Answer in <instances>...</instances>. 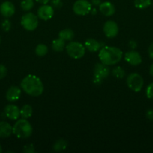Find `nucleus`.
<instances>
[{
	"label": "nucleus",
	"mask_w": 153,
	"mask_h": 153,
	"mask_svg": "<svg viewBox=\"0 0 153 153\" xmlns=\"http://www.w3.org/2000/svg\"><path fill=\"white\" fill-rule=\"evenodd\" d=\"M20 86L22 91L32 97H38L44 92V85L41 80L34 75H28L22 80Z\"/></svg>",
	"instance_id": "f257e3e1"
},
{
	"label": "nucleus",
	"mask_w": 153,
	"mask_h": 153,
	"mask_svg": "<svg viewBox=\"0 0 153 153\" xmlns=\"http://www.w3.org/2000/svg\"><path fill=\"white\" fill-rule=\"evenodd\" d=\"M99 59L100 62L107 66L114 65L121 61L123 52L120 49L114 46H104L99 51Z\"/></svg>",
	"instance_id": "f03ea898"
},
{
	"label": "nucleus",
	"mask_w": 153,
	"mask_h": 153,
	"mask_svg": "<svg viewBox=\"0 0 153 153\" xmlns=\"http://www.w3.org/2000/svg\"><path fill=\"white\" fill-rule=\"evenodd\" d=\"M32 126L26 119L18 120L13 126V134L20 139H26L32 134Z\"/></svg>",
	"instance_id": "7ed1b4c3"
},
{
	"label": "nucleus",
	"mask_w": 153,
	"mask_h": 153,
	"mask_svg": "<svg viewBox=\"0 0 153 153\" xmlns=\"http://www.w3.org/2000/svg\"><path fill=\"white\" fill-rule=\"evenodd\" d=\"M66 51L70 58L74 59H80L85 55L86 47L79 42L72 41L66 46Z\"/></svg>",
	"instance_id": "20e7f679"
},
{
	"label": "nucleus",
	"mask_w": 153,
	"mask_h": 153,
	"mask_svg": "<svg viewBox=\"0 0 153 153\" xmlns=\"http://www.w3.org/2000/svg\"><path fill=\"white\" fill-rule=\"evenodd\" d=\"M110 75V68L103 63H98L94 67V79L93 82L95 85H100L102 81Z\"/></svg>",
	"instance_id": "39448f33"
},
{
	"label": "nucleus",
	"mask_w": 153,
	"mask_h": 153,
	"mask_svg": "<svg viewBox=\"0 0 153 153\" xmlns=\"http://www.w3.org/2000/svg\"><path fill=\"white\" fill-rule=\"evenodd\" d=\"M127 85L130 90L134 92H139L143 87L144 81L142 76L136 73H130L127 77Z\"/></svg>",
	"instance_id": "423d86ee"
},
{
	"label": "nucleus",
	"mask_w": 153,
	"mask_h": 153,
	"mask_svg": "<svg viewBox=\"0 0 153 153\" xmlns=\"http://www.w3.org/2000/svg\"><path fill=\"white\" fill-rule=\"evenodd\" d=\"M21 25L27 31H34L38 25V19L33 13H27L21 18Z\"/></svg>",
	"instance_id": "0eeeda50"
},
{
	"label": "nucleus",
	"mask_w": 153,
	"mask_h": 153,
	"mask_svg": "<svg viewBox=\"0 0 153 153\" xmlns=\"http://www.w3.org/2000/svg\"><path fill=\"white\" fill-rule=\"evenodd\" d=\"M92 10V4L87 0H77L73 5V10L76 15L85 16L90 13Z\"/></svg>",
	"instance_id": "6e6552de"
},
{
	"label": "nucleus",
	"mask_w": 153,
	"mask_h": 153,
	"mask_svg": "<svg viewBox=\"0 0 153 153\" xmlns=\"http://www.w3.org/2000/svg\"><path fill=\"white\" fill-rule=\"evenodd\" d=\"M104 32L105 35L109 38L115 37L118 33V26L116 22L109 20L104 25Z\"/></svg>",
	"instance_id": "1a4fd4ad"
},
{
	"label": "nucleus",
	"mask_w": 153,
	"mask_h": 153,
	"mask_svg": "<svg viewBox=\"0 0 153 153\" xmlns=\"http://www.w3.org/2000/svg\"><path fill=\"white\" fill-rule=\"evenodd\" d=\"M54 14L53 7L48 4H43L38 10V17L43 20H48L52 17Z\"/></svg>",
	"instance_id": "9d476101"
},
{
	"label": "nucleus",
	"mask_w": 153,
	"mask_h": 153,
	"mask_svg": "<svg viewBox=\"0 0 153 153\" xmlns=\"http://www.w3.org/2000/svg\"><path fill=\"white\" fill-rule=\"evenodd\" d=\"M124 59L132 66H138L142 63V57L139 52L136 51H129L124 55Z\"/></svg>",
	"instance_id": "9b49d317"
},
{
	"label": "nucleus",
	"mask_w": 153,
	"mask_h": 153,
	"mask_svg": "<svg viewBox=\"0 0 153 153\" xmlns=\"http://www.w3.org/2000/svg\"><path fill=\"white\" fill-rule=\"evenodd\" d=\"M4 112L5 116L11 120H16L20 116V110L15 105H8L4 108Z\"/></svg>",
	"instance_id": "f8f14e48"
},
{
	"label": "nucleus",
	"mask_w": 153,
	"mask_h": 153,
	"mask_svg": "<svg viewBox=\"0 0 153 153\" xmlns=\"http://www.w3.org/2000/svg\"><path fill=\"white\" fill-rule=\"evenodd\" d=\"M0 13L3 16L6 18L10 17L15 13V7L10 1H4L0 5Z\"/></svg>",
	"instance_id": "ddd939ff"
},
{
	"label": "nucleus",
	"mask_w": 153,
	"mask_h": 153,
	"mask_svg": "<svg viewBox=\"0 0 153 153\" xmlns=\"http://www.w3.org/2000/svg\"><path fill=\"white\" fill-rule=\"evenodd\" d=\"M21 96V89L16 86H11L6 92V99L9 102H16Z\"/></svg>",
	"instance_id": "4468645a"
},
{
	"label": "nucleus",
	"mask_w": 153,
	"mask_h": 153,
	"mask_svg": "<svg viewBox=\"0 0 153 153\" xmlns=\"http://www.w3.org/2000/svg\"><path fill=\"white\" fill-rule=\"evenodd\" d=\"M99 10L101 12L102 14L106 16H112L116 11L115 6L110 1H104V2L100 3L99 5Z\"/></svg>",
	"instance_id": "2eb2a0df"
},
{
	"label": "nucleus",
	"mask_w": 153,
	"mask_h": 153,
	"mask_svg": "<svg viewBox=\"0 0 153 153\" xmlns=\"http://www.w3.org/2000/svg\"><path fill=\"white\" fill-rule=\"evenodd\" d=\"M13 133V127L7 122L1 121L0 122V137L6 138L11 135Z\"/></svg>",
	"instance_id": "dca6fc26"
},
{
	"label": "nucleus",
	"mask_w": 153,
	"mask_h": 153,
	"mask_svg": "<svg viewBox=\"0 0 153 153\" xmlns=\"http://www.w3.org/2000/svg\"><path fill=\"white\" fill-rule=\"evenodd\" d=\"M84 46H85L86 49H87L90 52H95L100 50V47H101V43L93 38H88L85 41Z\"/></svg>",
	"instance_id": "f3484780"
},
{
	"label": "nucleus",
	"mask_w": 153,
	"mask_h": 153,
	"mask_svg": "<svg viewBox=\"0 0 153 153\" xmlns=\"http://www.w3.org/2000/svg\"><path fill=\"white\" fill-rule=\"evenodd\" d=\"M74 37V33L71 29H69V28L62 30L58 33V37L62 39L64 41H70V40H73Z\"/></svg>",
	"instance_id": "a211bd4d"
},
{
	"label": "nucleus",
	"mask_w": 153,
	"mask_h": 153,
	"mask_svg": "<svg viewBox=\"0 0 153 153\" xmlns=\"http://www.w3.org/2000/svg\"><path fill=\"white\" fill-rule=\"evenodd\" d=\"M64 46H65V41L63 40L62 39L59 38L56 39L52 41V49L56 52H62L64 49Z\"/></svg>",
	"instance_id": "6ab92c4d"
},
{
	"label": "nucleus",
	"mask_w": 153,
	"mask_h": 153,
	"mask_svg": "<svg viewBox=\"0 0 153 153\" xmlns=\"http://www.w3.org/2000/svg\"><path fill=\"white\" fill-rule=\"evenodd\" d=\"M68 143L64 139H58L54 143L53 146V150L56 152H61V151L64 150L67 148Z\"/></svg>",
	"instance_id": "aec40b11"
},
{
	"label": "nucleus",
	"mask_w": 153,
	"mask_h": 153,
	"mask_svg": "<svg viewBox=\"0 0 153 153\" xmlns=\"http://www.w3.org/2000/svg\"><path fill=\"white\" fill-rule=\"evenodd\" d=\"M32 113V108L29 105H25L20 109V116L24 119H28V118L31 117Z\"/></svg>",
	"instance_id": "412c9836"
},
{
	"label": "nucleus",
	"mask_w": 153,
	"mask_h": 153,
	"mask_svg": "<svg viewBox=\"0 0 153 153\" xmlns=\"http://www.w3.org/2000/svg\"><path fill=\"white\" fill-rule=\"evenodd\" d=\"M48 52L47 46L43 43H40L35 48V53L38 56L43 57L46 55Z\"/></svg>",
	"instance_id": "4be33fe9"
},
{
	"label": "nucleus",
	"mask_w": 153,
	"mask_h": 153,
	"mask_svg": "<svg viewBox=\"0 0 153 153\" xmlns=\"http://www.w3.org/2000/svg\"><path fill=\"white\" fill-rule=\"evenodd\" d=\"M152 4V0H134V6L136 8L145 9Z\"/></svg>",
	"instance_id": "5701e85b"
},
{
	"label": "nucleus",
	"mask_w": 153,
	"mask_h": 153,
	"mask_svg": "<svg viewBox=\"0 0 153 153\" xmlns=\"http://www.w3.org/2000/svg\"><path fill=\"white\" fill-rule=\"evenodd\" d=\"M34 0H22L20 3V7L24 11H28L34 7Z\"/></svg>",
	"instance_id": "b1692460"
},
{
	"label": "nucleus",
	"mask_w": 153,
	"mask_h": 153,
	"mask_svg": "<svg viewBox=\"0 0 153 153\" xmlns=\"http://www.w3.org/2000/svg\"><path fill=\"white\" fill-rule=\"evenodd\" d=\"M112 75L117 79H122L125 76V72L124 69L121 67H116L112 70Z\"/></svg>",
	"instance_id": "393cba45"
},
{
	"label": "nucleus",
	"mask_w": 153,
	"mask_h": 153,
	"mask_svg": "<svg viewBox=\"0 0 153 153\" xmlns=\"http://www.w3.org/2000/svg\"><path fill=\"white\" fill-rule=\"evenodd\" d=\"M146 94L147 98L153 100V82L147 86L146 90Z\"/></svg>",
	"instance_id": "a878e982"
},
{
	"label": "nucleus",
	"mask_w": 153,
	"mask_h": 153,
	"mask_svg": "<svg viewBox=\"0 0 153 153\" xmlns=\"http://www.w3.org/2000/svg\"><path fill=\"white\" fill-rule=\"evenodd\" d=\"M22 152L25 153H33L35 152V149H34V146L32 143H28L24 146L23 149H22Z\"/></svg>",
	"instance_id": "bb28decb"
},
{
	"label": "nucleus",
	"mask_w": 153,
	"mask_h": 153,
	"mask_svg": "<svg viewBox=\"0 0 153 153\" xmlns=\"http://www.w3.org/2000/svg\"><path fill=\"white\" fill-rule=\"evenodd\" d=\"M10 28H11V23L8 19H5V20L3 21L2 23V28L3 31H8L10 29Z\"/></svg>",
	"instance_id": "cd10ccee"
},
{
	"label": "nucleus",
	"mask_w": 153,
	"mask_h": 153,
	"mask_svg": "<svg viewBox=\"0 0 153 153\" xmlns=\"http://www.w3.org/2000/svg\"><path fill=\"white\" fill-rule=\"evenodd\" d=\"M62 0H52L51 1V6L55 8H61L62 7Z\"/></svg>",
	"instance_id": "c85d7f7f"
},
{
	"label": "nucleus",
	"mask_w": 153,
	"mask_h": 153,
	"mask_svg": "<svg viewBox=\"0 0 153 153\" xmlns=\"http://www.w3.org/2000/svg\"><path fill=\"white\" fill-rule=\"evenodd\" d=\"M8 73V70L5 66L0 64V79H4Z\"/></svg>",
	"instance_id": "c756f323"
},
{
	"label": "nucleus",
	"mask_w": 153,
	"mask_h": 153,
	"mask_svg": "<svg viewBox=\"0 0 153 153\" xmlns=\"http://www.w3.org/2000/svg\"><path fill=\"white\" fill-rule=\"evenodd\" d=\"M146 115L147 119H148L149 120H153V108H150L147 110Z\"/></svg>",
	"instance_id": "7c9ffc66"
},
{
	"label": "nucleus",
	"mask_w": 153,
	"mask_h": 153,
	"mask_svg": "<svg viewBox=\"0 0 153 153\" xmlns=\"http://www.w3.org/2000/svg\"><path fill=\"white\" fill-rule=\"evenodd\" d=\"M148 53L150 58H151L152 59H153V42L150 44V46H148Z\"/></svg>",
	"instance_id": "2f4dec72"
},
{
	"label": "nucleus",
	"mask_w": 153,
	"mask_h": 153,
	"mask_svg": "<svg viewBox=\"0 0 153 153\" xmlns=\"http://www.w3.org/2000/svg\"><path fill=\"white\" fill-rule=\"evenodd\" d=\"M129 45H130V47L132 48V49H135V48L137 46V44H136V42L134 41V40H130V42H129Z\"/></svg>",
	"instance_id": "473e14b6"
},
{
	"label": "nucleus",
	"mask_w": 153,
	"mask_h": 153,
	"mask_svg": "<svg viewBox=\"0 0 153 153\" xmlns=\"http://www.w3.org/2000/svg\"><path fill=\"white\" fill-rule=\"evenodd\" d=\"M101 3V0H92V4L95 6H99Z\"/></svg>",
	"instance_id": "72a5a7b5"
},
{
	"label": "nucleus",
	"mask_w": 153,
	"mask_h": 153,
	"mask_svg": "<svg viewBox=\"0 0 153 153\" xmlns=\"http://www.w3.org/2000/svg\"><path fill=\"white\" fill-rule=\"evenodd\" d=\"M37 2L40 3V4H47L48 2H49L50 0H35Z\"/></svg>",
	"instance_id": "f704fd0d"
},
{
	"label": "nucleus",
	"mask_w": 153,
	"mask_h": 153,
	"mask_svg": "<svg viewBox=\"0 0 153 153\" xmlns=\"http://www.w3.org/2000/svg\"><path fill=\"white\" fill-rule=\"evenodd\" d=\"M149 73L152 76H153V64H152V65L149 67Z\"/></svg>",
	"instance_id": "c9c22d12"
},
{
	"label": "nucleus",
	"mask_w": 153,
	"mask_h": 153,
	"mask_svg": "<svg viewBox=\"0 0 153 153\" xmlns=\"http://www.w3.org/2000/svg\"><path fill=\"white\" fill-rule=\"evenodd\" d=\"M90 13H92V14H96V13H97V10H96L95 8L92 9L91 11H90Z\"/></svg>",
	"instance_id": "e433bc0d"
},
{
	"label": "nucleus",
	"mask_w": 153,
	"mask_h": 153,
	"mask_svg": "<svg viewBox=\"0 0 153 153\" xmlns=\"http://www.w3.org/2000/svg\"><path fill=\"white\" fill-rule=\"evenodd\" d=\"M2 152V146H1V144H0V153H1Z\"/></svg>",
	"instance_id": "4c0bfd02"
},
{
	"label": "nucleus",
	"mask_w": 153,
	"mask_h": 153,
	"mask_svg": "<svg viewBox=\"0 0 153 153\" xmlns=\"http://www.w3.org/2000/svg\"><path fill=\"white\" fill-rule=\"evenodd\" d=\"M0 43H1V37H0Z\"/></svg>",
	"instance_id": "58836bf2"
}]
</instances>
